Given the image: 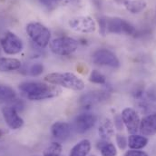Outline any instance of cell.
<instances>
[{"label":"cell","instance_id":"2e32d148","mask_svg":"<svg viewBox=\"0 0 156 156\" xmlns=\"http://www.w3.org/2000/svg\"><path fill=\"white\" fill-rule=\"evenodd\" d=\"M91 151V142L87 139H83L71 149L69 156H87Z\"/></svg>","mask_w":156,"mask_h":156},{"label":"cell","instance_id":"cb8c5ba5","mask_svg":"<svg viewBox=\"0 0 156 156\" xmlns=\"http://www.w3.org/2000/svg\"><path fill=\"white\" fill-rule=\"evenodd\" d=\"M116 144L119 149H121V150H124L128 146V141H127L126 137L124 135H121V134L116 135Z\"/></svg>","mask_w":156,"mask_h":156},{"label":"cell","instance_id":"603a6c76","mask_svg":"<svg viewBox=\"0 0 156 156\" xmlns=\"http://www.w3.org/2000/svg\"><path fill=\"white\" fill-rule=\"evenodd\" d=\"M44 72V66L42 64H35L30 68V75L32 76H38Z\"/></svg>","mask_w":156,"mask_h":156},{"label":"cell","instance_id":"30bf717a","mask_svg":"<svg viewBox=\"0 0 156 156\" xmlns=\"http://www.w3.org/2000/svg\"><path fill=\"white\" fill-rule=\"evenodd\" d=\"M2 115L7 126L10 129L17 130L24 125V120L17 113V110L11 106H5L2 109Z\"/></svg>","mask_w":156,"mask_h":156},{"label":"cell","instance_id":"f1b7e54d","mask_svg":"<svg viewBox=\"0 0 156 156\" xmlns=\"http://www.w3.org/2000/svg\"><path fill=\"white\" fill-rule=\"evenodd\" d=\"M3 134H4V132H3V131H2V130L0 129V138H1V136H2Z\"/></svg>","mask_w":156,"mask_h":156},{"label":"cell","instance_id":"8fae6325","mask_svg":"<svg viewBox=\"0 0 156 156\" xmlns=\"http://www.w3.org/2000/svg\"><path fill=\"white\" fill-rule=\"evenodd\" d=\"M97 121L95 115L91 113H83L79 115L75 121V128L78 133H84L91 130Z\"/></svg>","mask_w":156,"mask_h":156},{"label":"cell","instance_id":"4316f807","mask_svg":"<svg viewBox=\"0 0 156 156\" xmlns=\"http://www.w3.org/2000/svg\"><path fill=\"white\" fill-rule=\"evenodd\" d=\"M124 156H149L145 152L139 151V150H130L125 153Z\"/></svg>","mask_w":156,"mask_h":156},{"label":"cell","instance_id":"d6986e66","mask_svg":"<svg viewBox=\"0 0 156 156\" xmlns=\"http://www.w3.org/2000/svg\"><path fill=\"white\" fill-rule=\"evenodd\" d=\"M97 149L100 151L101 156H116L117 154L115 146L107 140H102L99 142L97 144Z\"/></svg>","mask_w":156,"mask_h":156},{"label":"cell","instance_id":"9a60e30c","mask_svg":"<svg viewBox=\"0 0 156 156\" xmlns=\"http://www.w3.org/2000/svg\"><path fill=\"white\" fill-rule=\"evenodd\" d=\"M21 67L20 60L11 57H0V72L9 73L18 70Z\"/></svg>","mask_w":156,"mask_h":156},{"label":"cell","instance_id":"d4e9b609","mask_svg":"<svg viewBox=\"0 0 156 156\" xmlns=\"http://www.w3.org/2000/svg\"><path fill=\"white\" fill-rule=\"evenodd\" d=\"M59 1H61V0H40L42 5H44V6H45L49 10L54 9L57 5Z\"/></svg>","mask_w":156,"mask_h":156},{"label":"cell","instance_id":"44dd1931","mask_svg":"<svg viewBox=\"0 0 156 156\" xmlns=\"http://www.w3.org/2000/svg\"><path fill=\"white\" fill-rule=\"evenodd\" d=\"M62 145L59 143L54 142L50 145L46 147V149L44 151V156H61L62 153Z\"/></svg>","mask_w":156,"mask_h":156},{"label":"cell","instance_id":"3957f363","mask_svg":"<svg viewBox=\"0 0 156 156\" xmlns=\"http://www.w3.org/2000/svg\"><path fill=\"white\" fill-rule=\"evenodd\" d=\"M26 30L28 37L39 47H46L50 43L51 32L42 23L30 22L27 25Z\"/></svg>","mask_w":156,"mask_h":156},{"label":"cell","instance_id":"8992f818","mask_svg":"<svg viewBox=\"0 0 156 156\" xmlns=\"http://www.w3.org/2000/svg\"><path fill=\"white\" fill-rule=\"evenodd\" d=\"M94 64L101 66H108L112 68H118L120 66V61L117 56L108 49H98L92 56Z\"/></svg>","mask_w":156,"mask_h":156},{"label":"cell","instance_id":"7a4b0ae2","mask_svg":"<svg viewBox=\"0 0 156 156\" xmlns=\"http://www.w3.org/2000/svg\"><path fill=\"white\" fill-rule=\"evenodd\" d=\"M44 80L50 84L61 86L73 91H82L85 84L83 81L73 73H51L46 75Z\"/></svg>","mask_w":156,"mask_h":156},{"label":"cell","instance_id":"7402d4cb","mask_svg":"<svg viewBox=\"0 0 156 156\" xmlns=\"http://www.w3.org/2000/svg\"><path fill=\"white\" fill-rule=\"evenodd\" d=\"M89 81L93 83H97V84H104L106 83V78L105 76L100 73L97 70H93L90 74Z\"/></svg>","mask_w":156,"mask_h":156},{"label":"cell","instance_id":"9c48e42d","mask_svg":"<svg viewBox=\"0 0 156 156\" xmlns=\"http://www.w3.org/2000/svg\"><path fill=\"white\" fill-rule=\"evenodd\" d=\"M121 116L128 133L130 134H136V133L139 131L141 122L137 112L132 108H125L122 110Z\"/></svg>","mask_w":156,"mask_h":156},{"label":"cell","instance_id":"83f0119b","mask_svg":"<svg viewBox=\"0 0 156 156\" xmlns=\"http://www.w3.org/2000/svg\"><path fill=\"white\" fill-rule=\"evenodd\" d=\"M114 124H115V127L116 128L117 130H119V131L122 130V128H123V122H122V119L121 115H116L115 116Z\"/></svg>","mask_w":156,"mask_h":156},{"label":"cell","instance_id":"6da1fadb","mask_svg":"<svg viewBox=\"0 0 156 156\" xmlns=\"http://www.w3.org/2000/svg\"><path fill=\"white\" fill-rule=\"evenodd\" d=\"M19 90L23 92L27 99L31 101H41L58 96L62 89L57 85H49L40 82H23L19 84Z\"/></svg>","mask_w":156,"mask_h":156},{"label":"cell","instance_id":"e0dca14e","mask_svg":"<svg viewBox=\"0 0 156 156\" xmlns=\"http://www.w3.org/2000/svg\"><path fill=\"white\" fill-rule=\"evenodd\" d=\"M128 141V146L132 150H140L144 148L148 144V139L144 135H137V134H131Z\"/></svg>","mask_w":156,"mask_h":156},{"label":"cell","instance_id":"ac0fdd59","mask_svg":"<svg viewBox=\"0 0 156 156\" xmlns=\"http://www.w3.org/2000/svg\"><path fill=\"white\" fill-rule=\"evenodd\" d=\"M124 5L132 14H138L146 8L147 2L145 0H126Z\"/></svg>","mask_w":156,"mask_h":156},{"label":"cell","instance_id":"4fadbf2b","mask_svg":"<svg viewBox=\"0 0 156 156\" xmlns=\"http://www.w3.org/2000/svg\"><path fill=\"white\" fill-rule=\"evenodd\" d=\"M51 133L53 136L58 140L65 141L70 137L71 128L67 122H56L51 127Z\"/></svg>","mask_w":156,"mask_h":156},{"label":"cell","instance_id":"277c9868","mask_svg":"<svg viewBox=\"0 0 156 156\" xmlns=\"http://www.w3.org/2000/svg\"><path fill=\"white\" fill-rule=\"evenodd\" d=\"M51 51L57 55H70L78 48V41L70 37H61L52 40L49 44Z\"/></svg>","mask_w":156,"mask_h":156},{"label":"cell","instance_id":"f546056e","mask_svg":"<svg viewBox=\"0 0 156 156\" xmlns=\"http://www.w3.org/2000/svg\"><path fill=\"white\" fill-rule=\"evenodd\" d=\"M92 156H94V155H92Z\"/></svg>","mask_w":156,"mask_h":156},{"label":"cell","instance_id":"52a82bcc","mask_svg":"<svg viewBox=\"0 0 156 156\" xmlns=\"http://www.w3.org/2000/svg\"><path fill=\"white\" fill-rule=\"evenodd\" d=\"M69 27L78 33L90 34L96 30V23L91 16H76L68 21Z\"/></svg>","mask_w":156,"mask_h":156},{"label":"cell","instance_id":"5bb4252c","mask_svg":"<svg viewBox=\"0 0 156 156\" xmlns=\"http://www.w3.org/2000/svg\"><path fill=\"white\" fill-rule=\"evenodd\" d=\"M98 133L99 136L101 137L102 140H109L111 139L114 134H115V124L112 122L111 119L109 118H105L100 125H99V129H98Z\"/></svg>","mask_w":156,"mask_h":156},{"label":"cell","instance_id":"7c38bea8","mask_svg":"<svg viewBox=\"0 0 156 156\" xmlns=\"http://www.w3.org/2000/svg\"><path fill=\"white\" fill-rule=\"evenodd\" d=\"M139 130L144 136H154L156 134V113L144 117L140 122Z\"/></svg>","mask_w":156,"mask_h":156},{"label":"cell","instance_id":"484cf974","mask_svg":"<svg viewBox=\"0 0 156 156\" xmlns=\"http://www.w3.org/2000/svg\"><path fill=\"white\" fill-rule=\"evenodd\" d=\"M99 32L102 36H105L107 34V28H106V18L103 17L99 19Z\"/></svg>","mask_w":156,"mask_h":156},{"label":"cell","instance_id":"5b68a950","mask_svg":"<svg viewBox=\"0 0 156 156\" xmlns=\"http://www.w3.org/2000/svg\"><path fill=\"white\" fill-rule=\"evenodd\" d=\"M0 44L3 51L10 55L19 54L24 47L22 40L19 38L15 33L7 31L0 39Z\"/></svg>","mask_w":156,"mask_h":156},{"label":"cell","instance_id":"ffe728a7","mask_svg":"<svg viewBox=\"0 0 156 156\" xmlns=\"http://www.w3.org/2000/svg\"><path fill=\"white\" fill-rule=\"evenodd\" d=\"M16 97V94L10 86L0 84V101H14Z\"/></svg>","mask_w":156,"mask_h":156},{"label":"cell","instance_id":"ba28073f","mask_svg":"<svg viewBox=\"0 0 156 156\" xmlns=\"http://www.w3.org/2000/svg\"><path fill=\"white\" fill-rule=\"evenodd\" d=\"M106 28L107 33L112 34L133 35L136 31L133 25H131L126 20L119 17L106 18Z\"/></svg>","mask_w":156,"mask_h":156}]
</instances>
